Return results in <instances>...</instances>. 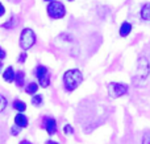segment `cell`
Returning <instances> with one entry per match:
<instances>
[{
	"label": "cell",
	"mask_w": 150,
	"mask_h": 144,
	"mask_svg": "<svg viewBox=\"0 0 150 144\" xmlns=\"http://www.w3.org/2000/svg\"><path fill=\"white\" fill-rule=\"evenodd\" d=\"M37 90H38V85H37L36 82H30V83L25 87L26 94H29V95H34L37 93Z\"/></svg>",
	"instance_id": "obj_13"
},
{
	"label": "cell",
	"mask_w": 150,
	"mask_h": 144,
	"mask_svg": "<svg viewBox=\"0 0 150 144\" xmlns=\"http://www.w3.org/2000/svg\"><path fill=\"white\" fill-rule=\"evenodd\" d=\"M132 32V24L128 23V21H125V23L121 24V26H120V36L121 37H127L128 34Z\"/></svg>",
	"instance_id": "obj_10"
},
{
	"label": "cell",
	"mask_w": 150,
	"mask_h": 144,
	"mask_svg": "<svg viewBox=\"0 0 150 144\" xmlns=\"http://www.w3.org/2000/svg\"><path fill=\"white\" fill-rule=\"evenodd\" d=\"M3 78H4L5 82H13L16 79V74H15V70H13L12 66L5 69V71L3 73Z\"/></svg>",
	"instance_id": "obj_9"
},
{
	"label": "cell",
	"mask_w": 150,
	"mask_h": 144,
	"mask_svg": "<svg viewBox=\"0 0 150 144\" xmlns=\"http://www.w3.org/2000/svg\"><path fill=\"white\" fill-rule=\"evenodd\" d=\"M44 102V97L42 95H34L33 99H32V105L33 106H41Z\"/></svg>",
	"instance_id": "obj_15"
},
{
	"label": "cell",
	"mask_w": 150,
	"mask_h": 144,
	"mask_svg": "<svg viewBox=\"0 0 150 144\" xmlns=\"http://www.w3.org/2000/svg\"><path fill=\"white\" fill-rule=\"evenodd\" d=\"M11 134L15 135V136H16V135H18V134H20V127L16 126V124H15V126H13L12 128H11Z\"/></svg>",
	"instance_id": "obj_18"
},
{
	"label": "cell",
	"mask_w": 150,
	"mask_h": 144,
	"mask_svg": "<svg viewBox=\"0 0 150 144\" xmlns=\"http://www.w3.org/2000/svg\"><path fill=\"white\" fill-rule=\"evenodd\" d=\"M20 144H32L29 140H23V142H20Z\"/></svg>",
	"instance_id": "obj_23"
},
{
	"label": "cell",
	"mask_w": 150,
	"mask_h": 144,
	"mask_svg": "<svg viewBox=\"0 0 150 144\" xmlns=\"http://www.w3.org/2000/svg\"><path fill=\"white\" fill-rule=\"evenodd\" d=\"M46 144H58L57 142H53V140H47Z\"/></svg>",
	"instance_id": "obj_24"
},
{
	"label": "cell",
	"mask_w": 150,
	"mask_h": 144,
	"mask_svg": "<svg viewBox=\"0 0 150 144\" xmlns=\"http://www.w3.org/2000/svg\"><path fill=\"white\" fill-rule=\"evenodd\" d=\"M25 60H26V54L25 53H21L20 57H18V62H25Z\"/></svg>",
	"instance_id": "obj_20"
},
{
	"label": "cell",
	"mask_w": 150,
	"mask_h": 144,
	"mask_svg": "<svg viewBox=\"0 0 150 144\" xmlns=\"http://www.w3.org/2000/svg\"><path fill=\"white\" fill-rule=\"evenodd\" d=\"M45 130L47 131L49 135H54L57 132V122L53 118H46L45 119Z\"/></svg>",
	"instance_id": "obj_7"
},
{
	"label": "cell",
	"mask_w": 150,
	"mask_h": 144,
	"mask_svg": "<svg viewBox=\"0 0 150 144\" xmlns=\"http://www.w3.org/2000/svg\"><path fill=\"white\" fill-rule=\"evenodd\" d=\"M13 108L15 110H17V111H20V113H24V111L26 110V105H25V102H23V101H20V99H16L15 102H13Z\"/></svg>",
	"instance_id": "obj_12"
},
{
	"label": "cell",
	"mask_w": 150,
	"mask_h": 144,
	"mask_svg": "<svg viewBox=\"0 0 150 144\" xmlns=\"http://www.w3.org/2000/svg\"><path fill=\"white\" fill-rule=\"evenodd\" d=\"M47 15H49L52 19H62L63 16L66 15L65 5H63L61 1L53 0V1H50L49 5H47Z\"/></svg>",
	"instance_id": "obj_4"
},
{
	"label": "cell",
	"mask_w": 150,
	"mask_h": 144,
	"mask_svg": "<svg viewBox=\"0 0 150 144\" xmlns=\"http://www.w3.org/2000/svg\"><path fill=\"white\" fill-rule=\"evenodd\" d=\"M108 95L111 98H120L128 93V86L124 83H117V82H109L107 85Z\"/></svg>",
	"instance_id": "obj_5"
},
{
	"label": "cell",
	"mask_w": 150,
	"mask_h": 144,
	"mask_svg": "<svg viewBox=\"0 0 150 144\" xmlns=\"http://www.w3.org/2000/svg\"><path fill=\"white\" fill-rule=\"evenodd\" d=\"M150 74V62L146 57H140L137 61V76L133 79L134 85H141L149 78Z\"/></svg>",
	"instance_id": "obj_2"
},
{
	"label": "cell",
	"mask_w": 150,
	"mask_h": 144,
	"mask_svg": "<svg viewBox=\"0 0 150 144\" xmlns=\"http://www.w3.org/2000/svg\"><path fill=\"white\" fill-rule=\"evenodd\" d=\"M63 132H65L66 135H71L74 132V130H73V127H71L70 124H66V126L63 127Z\"/></svg>",
	"instance_id": "obj_17"
},
{
	"label": "cell",
	"mask_w": 150,
	"mask_h": 144,
	"mask_svg": "<svg viewBox=\"0 0 150 144\" xmlns=\"http://www.w3.org/2000/svg\"><path fill=\"white\" fill-rule=\"evenodd\" d=\"M34 74L38 78V82L42 87H47L50 85V73L47 70V68H45L42 65L37 66L36 70H34Z\"/></svg>",
	"instance_id": "obj_6"
},
{
	"label": "cell",
	"mask_w": 150,
	"mask_h": 144,
	"mask_svg": "<svg viewBox=\"0 0 150 144\" xmlns=\"http://www.w3.org/2000/svg\"><path fill=\"white\" fill-rule=\"evenodd\" d=\"M5 13V8H4V5L1 4V3H0V17H1L3 15H4Z\"/></svg>",
	"instance_id": "obj_22"
},
{
	"label": "cell",
	"mask_w": 150,
	"mask_h": 144,
	"mask_svg": "<svg viewBox=\"0 0 150 144\" xmlns=\"http://www.w3.org/2000/svg\"><path fill=\"white\" fill-rule=\"evenodd\" d=\"M15 124L18 126L20 128H25V127H28V118L23 113H18L15 116Z\"/></svg>",
	"instance_id": "obj_8"
},
{
	"label": "cell",
	"mask_w": 150,
	"mask_h": 144,
	"mask_svg": "<svg viewBox=\"0 0 150 144\" xmlns=\"http://www.w3.org/2000/svg\"><path fill=\"white\" fill-rule=\"evenodd\" d=\"M45 1H53V0H45Z\"/></svg>",
	"instance_id": "obj_25"
},
{
	"label": "cell",
	"mask_w": 150,
	"mask_h": 144,
	"mask_svg": "<svg viewBox=\"0 0 150 144\" xmlns=\"http://www.w3.org/2000/svg\"><path fill=\"white\" fill-rule=\"evenodd\" d=\"M5 56H7V53L4 52V50L1 49V48H0V61H3L5 58Z\"/></svg>",
	"instance_id": "obj_21"
},
{
	"label": "cell",
	"mask_w": 150,
	"mask_h": 144,
	"mask_svg": "<svg viewBox=\"0 0 150 144\" xmlns=\"http://www.w3.org/2000/svg\"><path fill=\"white\" fill-rule=\"evenodd\" d=\"M83 81V74L79 69H70L63 74V86L67 91H74Z\"/></svg>",
	"instance_id": "obj_1"
},
{
	"label": "cell",
	"mask_w": 150,
	"mask_h": 144,
	"mask_svg": "<svg viewBox=\"0 0 150 144\" xmlns=\"http://www.w3.org/2000/svg\"><path fill=\"white\" fill-rule=\"evenodd\" d=\"M18 44H20V48L23 50L30 49V48L36 44V33H34L30 28L23 29V32H21V34H20V41H18Z\"/></svg>",
	"instance_id": "obj_3"
},
{
	"label": "cell",
	"mask_w": 150,
	"mask_h": 144,
	"mask_svg": "<svg viewBox=\"0 0 150 144\" xmlns=\"http://www.w3.org/2000/svg\"><path fill=\"white\" fill-rule=\"evenodd\" d=\"M15 82H16V85H17L18 87H23L24 82H25V74H24V71H18V73L16 74Z\"/></svg>",
	"instance_id": "obj_14"
},
{
	"label": "cell",
	"mask_w": 150,
	"mask_h": 144,
	"mask_svg": "<svg viewBox=\"0 0 150 144\" xmlns=\"http://www.w3.org/2000/svg\"><path fill=\"white\" fill-rule=\"evenodd\" d=\"M69 1H74V0H69Z\"/></svg>",
	"instance_id": "obj_26"
},
{
	"label": "cell",
	"mask_w": 150,
	"mask_h": 144,
	"mask_svg": "<svg viewBox=\"0 0 150 144\" xmlns=\"http://www.w3.org/2000/svg\"><path fill=\"white\" fill-rule=\"evenodd\" d=\"M141 17L146 21H150V3H146V4L142 5V8H141Z\"/></svg>",
	"instance_id": "obj_11"
},
{
	"label": "cell",
	"mask_w": 150,
	"mask_h": 144,
	"mask_svg": "<svg viewBox=\"0 0 150 144\" xmlns=\"http://www.w3.org/2000/svg\"><path fill=\"white\" fill-rule=\"evenodd\" d=\"M7 105H8L7 98H5L3 94H0V113H3V111L7 108Z\"/></svg>",
	"instance_id": "obj_16"
},
{
	"label": "cell",
	"mask_w": 150,
	"mask_h": 144,
	"mask_svg": "<svg viewBox=\"0 0 150 144\" xmlns=\"http://www.w3.org/2000/svg\"><path fill=\"white\" fill-rule=\"evenodd\" d=\"M142 144H150V132H146V134L144 135Z\"/></svg>",
	"instance_id": "obj_19"
}]
</instances>
